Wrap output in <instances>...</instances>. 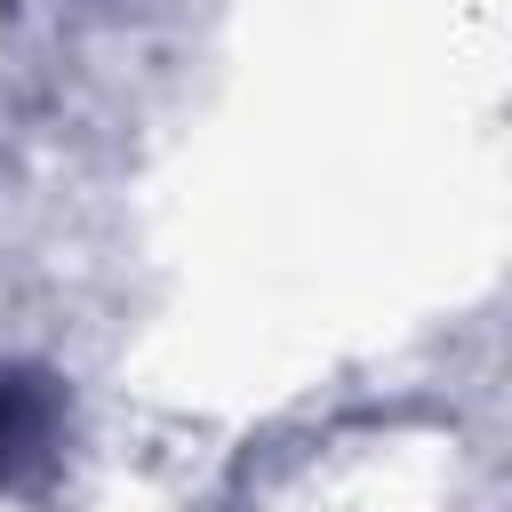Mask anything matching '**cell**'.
<instances>
[{
  "instance_id": "cell-1",
  "label": "cell",
  "mask_w": 512,
  "mask_h": 512,
  "mask_svg": "<svg viewBox=\"0 0 512 512\" xmlns=\"http://www.w3.org/2000/svg\"><path fill=\"white\" fill-rule=\"evenodd\" d=\"M48 432H56V392L40 376H24V368H0V480L40 464Z\"/></svg>"
}]
</instances>
